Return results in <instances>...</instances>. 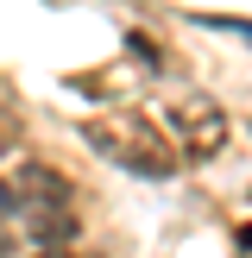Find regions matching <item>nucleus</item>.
Wrapping results in <instances>:
<instances>
[{"label": "nucleus", "instance_id": "7ed1b4c3", "mask_svg": "<svg viewBox=\"0 0 252 258\" xmlns=\"http://www.w3.org/2000/svg\"><path fill=\"white\" fill-rule=\"evenodd\" d=\"M19 227L38 246H63V239H76V208H19Z\"/></svg>", "mask_w": 252, "mask_h": 258}, {"label": "nucleus", "instance_id": "f257e3e1", "mask_svg": "<svg viewBox=\"0 0 252 258\" xmlns=\"http://www.w3.org/2000/svg\"><path fill=\"white\" fill-rule=\"evenodd\" d=\"M164 133L176 139V151H189V158H208V151H221L227 145V113L214 107L208 95H176V101H164Z\"/></svg>", "mask_w": 252, "mask_h": 258}, {"label": "nucleus", "instance_id": "39448f33", "mask_svg": "<svg viewBox=\"0 0 252 258\" xmlns=\"http://www.w3.org/2000/svg\"><path fill=\"white\" fill-rule=\"evenodd\" d=\"M0 158H7V139H0Z\"/></svg>", "mask_w": 252, "mask_h": 258}, {"label": "nucleus", "instance_id": "423d86ee", "mask_svg": "<svg viewBox=\"0 0 252 258\" xmlns=\"http://www.w3.org/2000/svg\"><path fill=\"white\" fill-rule=\"evenodd\" d=\"M44 258H63V252H44Z\"/></svg>", "mask_w": 252, "mask_h": 258}, {"label": "nucleus", "instance_id": "f03ea898", "mask_svg": "<svg viewBox=\"0 0 252 258\" xmlns=\"http://www.w3.org/2000/svg\"><path fill=\"white\" fill-rule=\"evenodd\" d=\"M13 189H19V208H70V183L57 170H44V164H32V158H25Z\"/></svg>", "mask_w": 252, "mask_h": 258}, {"label": "nucleus", "instance_id": "20e7f679", "mask_svg": "<svg viewBox=\"0 0 252 258\" xmlns=\"http://www.w3.org/2000/svg\"><path fill=\"white\" fill-rule=\"evenodd\" d=\"M7 214H19V189H13V183H0V221H7Z\"/></svg>", "mask_w": 252, "mask_h": 258}]
</instances>
